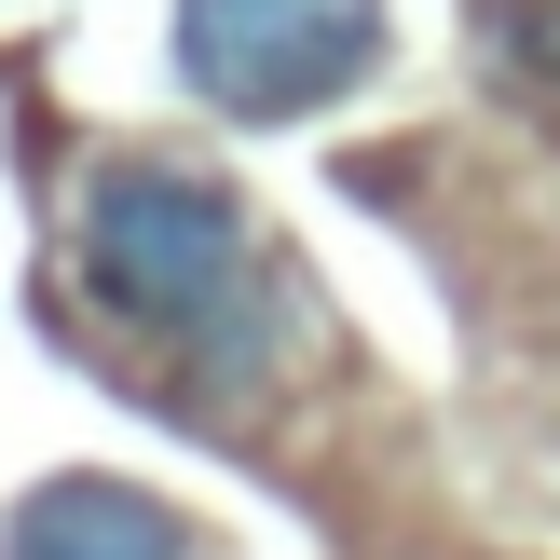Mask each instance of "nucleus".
<instances>
[{"label":"nucleus","mask_w":560,"mask_h":560,"mask_svg":"<svg viewBox=\"0 0 560 560\" xmlns=\"http://www.w3.org/2000/svg\"><path fill=\"white\" fill-rule=\"evenodd\" d=\"M82 301L137 342H164L191 383H260L288 355L260 219L191 164H96L82 178Z\"/></svg>","instance_id":"f257e3e1"},{"label":"nucleus","mask_w":560,"mask_h":560,"mask_svg":"<svg viewBox=\"0 0 560 560\" xmlns=\"http://www.w3.org/2000/svg\"><path fill=\"white\" fill-rule=\"evenodd\" d=\"M383 69V0H178V82L219 124H301Z\"/></svg>","instance_id":"f03ea898"},{"label":"nucleus","mask_w":560,"mask_h":560,"mask_svg":"<svg viewBox=\"0 0 560 560\" xmlns=\"http://www.w3.org/2000/svg\"><path fill=\"white\" fill-rule=\"evenodd\" d=\"M0 560H206L178 534V506L137 479H42L14 492V520H0Z\"/></svg>","instance_id":"7ed1b4c3"},{"label":"nucleus","mask_w":560,"mask_h":560,"mask_svg":"<svg viewBox=\"0 0 560 560\" xmlns=\"http://www.w3.org/2000/svg\"><path fill=\"white\" fill-rule=\"evenodd\" d=\"M492 42L520 82H560V0H492Z\"/></svg>","instance_id":"20e7f679"}]
</instances>
